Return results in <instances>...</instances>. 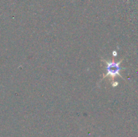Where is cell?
I'll use <instances>...</instances> for the list:
<instances>
[{
    "label": "cell",
    "instance_id": "1",
    "mask_svg": "<svg viewBox=\"0 0 138 137\" xmlns=\"http://www.w3.org/2000/svg\"><path fill=\"white\" fill-rule=\"evenodd\" d=\"M123 60V59H121L119 62H115L114 59H113L112 60H106V59H102L101 60L102 62H104L106 65L105 69L107 70V73L103 75V77L102 78L101 81L104 79L106 77H109V81L112 83L114 81L115 77H117V76L123 78L120 73L121 70L122 69V68L120 67V65Z\"/></svg>",
    "mask_w": 138,
    "mask_h": 137
},
{
    "label": "cell",
    "instance_id": "2",
    "mask_svg": "<svg viewBox=\"0 0 138 137\" xmlns=\"http://www.w3.org/2000/svg\"><path fill=\"white\" fill-rule=\"evenodd\" d=\"M111 85H112L113 87H116V86H117L118 85V82H114V81H113V82L111 83Z\"/></svg>",
    "mask_w": 138,
    "mask_h": 137
},
{
    "label": "cell",
    "instance_id": "3",
    "mask_svg": "<svg viewBox=\"0 0 138 137\" xmlns=\"http://www.w3.org/2000/svg\"><path fill=\"white\" fill-rule=\"evenodd\" d=\"M113 56H114V57H116V56L117 55V52H116V51H113Z\"/></svg>",
    "mask_w": 138,
    "mask_h": 137
}]
</instances>
